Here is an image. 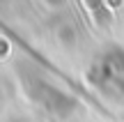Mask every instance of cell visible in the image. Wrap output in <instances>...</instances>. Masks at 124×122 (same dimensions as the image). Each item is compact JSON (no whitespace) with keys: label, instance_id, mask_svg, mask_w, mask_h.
Instances as JSON below:
<instances>
[{"label":"cell","instance_id":"1","mask_svg":"<svg viewBox=\"0 0 124 122\" xmlns=\"http://www.w3.org/2000/svg\"><path fill=\"white\" fill-rule=\"evenodd\" d=\"M85 5H87V7L92 9V14L97 16V21H101V23L110 21V12L106 9V5H103V0H85Z\"/></svg>","mask_w":124,"mask_h":122}]
</instances>
